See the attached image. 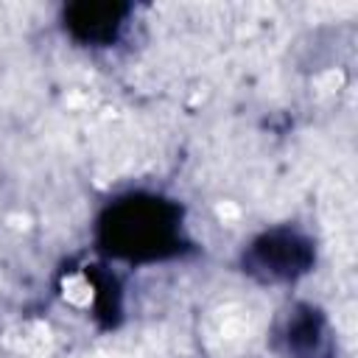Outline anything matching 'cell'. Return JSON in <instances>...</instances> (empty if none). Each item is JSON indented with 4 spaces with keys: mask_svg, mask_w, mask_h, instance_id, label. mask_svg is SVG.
Segmentation results:
<instances>
[{
    "mask_svg": "<svg viewBox=\"0 0 358 358\" xmlns=\"http://www.w3.org/2000/svg\"><path fill=\"white\" fill-rule=\"evenodd\" d=\"M268 350L274 358H336V330L327 313L305 299L277 310L268 327Z\"/></svg>",
    "mask_w": 358,
    "mask_h": 358,
    "instance_id": "obj_3",
    "label": "cell"
},
{
    "mask_svg": "<svg viewBox=\"0 0 358 358\" xmlns=\"http://www.w3.org/2000/svg\"><path fill=\"white\" fill-rule=\"evenodd\" d=\"M131 6L120 0H76L62 8V25L78 45L109 48L120 39Z\"/></svg>",
    "mask_w": 358,
    "mask_h": 358,
    "instance_id": "obj_4",
    "label": "cell"
},
{
    "mask_svg": "<svg viewBox=\"0 0 358 358\" xmlns=\"http://www.w3.org/2000/svg\"><path fill=\"white\" fill-rule=\"evenodd\" d=\"M87 277H92V288H95V316H103L106 324H115L120 316V288H117L115 274L87 271Z\"/></svg>",
    "mask_w": 358,
    "mask_h": 358,
    "instance_id": "obj_5",
    "label": "cell"
},
{
    "mask_svg": "<svg viewBox=\"0 0 358 358\" xmlns=\"http://www.w3.org/2000/svg\"><path fill=\"white\" fill-rule=\"evenodd\" d=\"M316 263V243L294 224L257 232L241 252V271L260 285H288L302 280Z\"/></svg>",
    "mask_w": 358,
    "mask_h": 358,
    "instance_id": "obj_2",
    "label": "cell"
},
{
    "mask_svg": "<svg viewBox=\"0 0 358 358\" xmlns=\"http://www.w3.org/2000/svg\"><path fill=\"white\" fill-rule=\"evenodd\" d=\"M95 243L106 257L131 266L179 257L190 246L185 210L179 201L159 193H123L101 210L95 221Z\"/></svg>",
    "mask_w": 358,
    "mask_h": 358,
    "instance_id": "obj_1",
    "label": "cell"
}]
</instances>
